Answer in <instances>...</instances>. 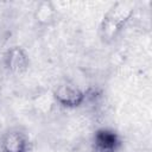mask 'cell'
Masks as SVG:
<instances>
[{
  "instance_id": "1",
  "label": "cell",
  "mask_w": 152,
  "mask_h": 152,
  "mask_svg": "<svg viewBox=\"0 0 152 152\" xmlns=\"http://www.w3.org/2000/svg\"><path fill=\"white\" fill-rule=\"evenodd\" d=\"M135 2L121 0L114 2L104 13L100 24V36L104 42H112L122 31L126 24L133 17Z\"/></svg>"
},
{
  "instance_id": "2",
  "label": "cell",
  "mask_w": 152,
  "mask_h": 152,
  "mask_svg": "<svg viewBox=\"0 0 152 152\" xmlns=\"http://www.w3.org/2000/svg\"><path fill=\"white\" fill-rule=\"evenodd\" d=\"M52 96L55 103L65 108H76L86 101V93L72 82H62L53 90Z\"/></svg>"
},
{
  "instance_id": "3",
  "label": "cell",
  "mask_w": 152,
  "mask_h": 152,
  "mask_svg": "<svg viewBox=\"0 0 152 152\" xmlns=\"http://www.w3.org/2000/svg\"><path fill=\"white\" fill-rule=\"evenodd\" d=\"M0 147L2 152H28L30 140L25 132L10 129L2 135Z\"/></svg>"
},
{
  "instance_id": "4",
  "label": "cell",
  "mask_w": 152,
  "mask_h": 152,
  "mask_svg": "<svg viewBox=\"0 0 152 152\" xmlns=\"http://www.w3.org/2000/svg\"><path fill=\"white\" fill-rule=\"evenodd\" d=\"M4 63L7 70L13 74H21L27 70L30 58L21 46H12L4 56Z\"/></svg>"
},
{
  "instance_id": "5",
  "label": "cell",
  "mask_w": 152,
  "mask_h": 152,
  "mask_svg": "<svg viewBox=\"0 0 152 152\" xmlns=\"http://www.w3.org/2000/svg\"><path fill=\"white\" fill-rule=\"evenodd\" d=\"M56 15H57L56 7L51 1H48V0L38 2L33 13L34 20L42 26L51 25L56 20Z\"/></svg>"
},
{
  "instance_id": "6",
  "label": "cell",
  "mask_w": 152,
  "mask_h": 152,
  "mask_svg": "<svg viewBox=\"0 0 152 152\" xmlns=\"http://www.w3.org/2000/svg\"><path fill=\"white\" fill-rule=\"evenodd\" d=\"M119 139L115 132L109 129H100L95 134V145L97 152H114L119 146Z\"/></svg>"
},
{
  "instance_id": "7",
  "label": "cell",
  "mask_w": 152,
  "mask_h": 152,
  "mask_svg": "<svg viewBox=\"0 0 152 152\" xmlns=\"http://www.w3.org/2000/svg\"><path fill=\"white\" fill-rule=\"evenodd\" d=\"M46 103H48V104H51V106L55 104V100H53L52 93L49 95V97H48V94H43V95H40V96L37 99V102L34 103V106H37L38 112L45 114V113H49L50 109H51V107L46 106Z\"/></svg>"
}]
</instances>
